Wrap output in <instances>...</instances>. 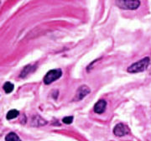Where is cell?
<instances>
[{
	"label": "cell",
	"mask_w": 151,
	"mask_h": 141,
	"mask_svg": "<svg viewBox=\"0 0 151 141\" xmlns=\"http://www.w3.org/2000/svg\"><path fill=\"white\" fill-rule=\"evenodd\" d=\"M128 133H129V129H128L127 126L123 124H122V123L118 124L113 129V133L118 137L124 136Z\"/></svg>",
	"instance_id": "5b68a950"
},
{
	"label": "cell",
	"mask_w": 151,
	"mask_h": 141,
	"mask_svg": "<svg viewBox=\"0 0 151 141\" xmlns=\"http://www.w3.org/2000/svg\"><path fill=\"white\" fill-rule=\"evenodd\" d=\"M150 63V57H144L143 59L139 60V62H134L130 66H128L127 69L128 72L129 73H138V72H142L147 70L149 65Z\"/></svg>",
	"instance_id": "6da1fadb"
},
{
	"label": "cell",
	"mask_w": 151,
	"mask_h": 141,
	"mask_svg": "<svg viewBox=\"0 0 151 141\" xmlns=\"http://www.w3.org/2000/svg\"><path fill=\"white\" fill-rule=\"evenodd\" d=\"M62 122L66 124H71L72 122H73V117L72 116H67V117H65L62 119Z\"/></svg>",
	"instance_id": "7c38bea8"
},
{
	"label": "cell",
	"mask_w": 151,
	"mask_h": 141,
	"mask_svg": "<svg viewBox=\"0 0 151 141\" xmlns=\"http://www.w3.org/2000/svg\"><path fill=\"white\" fill-rule=\"evenodd\" d=\"M90 93H91V89L89 88V86H88L87 85H82V86H81L77 89V93H76V97H75V99L77 101H80V100L83 99Z\"/></svg>",
	"instance_id": "277c9868"
},
{
	"label": "cell",
	"mask_w": 151,
	"mask_h": 141,
	"mask_svg": "<svg viewBox=\"0 0 151 141\" xmlns=\"http://www.w3.org/2000/svg\"><path fill=\"white\" fill-rule=\"evenodd\" d=\"M107 107V102L105 100H99L94 106V112L96 113L101 114L105 112Z\"/></svg>",
	"instance_id": "8992f818"
},
{
	"label": "cell",
	"mask_w": 151,
	"mask_h": 141,
	"mask_svg": "<svg viewBox=\"0 0 151 141\" xmlns=\"http://www.w3.org/2000/svg\"><path fill=\"white\" fill-rule=\"evenodd\" d=\"M61 76H62V70L61 69H54V70H49L43 79L44 83L49 85V84L52 83L53 82L61 78Z\"/></svg>",
	"instance_id": "3957f363"
},
{
	"label": "cell",
	"mask_w": 151,
	"mask_h": 141,
	"mask_svg": "<svg viewBox=\"0 0 151 141\" xmlns=\"http://www.w3.org/2000/svg\"><path fill=\"white\" fill-rule=\"evenodd\" d=\"M5 141H22L19 137L14 132H10L5 137Z\"/></svg>",
	"instance_id": "9c48e42d"
},
{
	"label": "cell",
	"mask_w": 151,
	"mask_h": 141,
	"mask_svg": "<svg viewBox=\"0 0 151 141\" xmlns=\"http://www.w3.org/2000/svg\"><path fill=\"white\" fill-rule=\"evenodd\" d=\"M19 114V112L18 110L12 109L8 112L7 116H6V118H7L8 120H11V119H14V118H15L18 117Z\"/></svg>",
	"instance_id": "30bf717a"
},
{
	"label": "cell",
	"mask_w": 151,
	"mask_h": 141,
	"mask_svg": "<svg viewBox=\"0 0 151 141\" xmlns=\"http://www.w3.org/2000/svg\"><path fill=\"white\" fill-rule=\"evenodd\" d=\"M115 4L123 9L134 10L140 6V2L139 0H119L115 2Z\"/></svg>",
	"instance_id": "7a4b0ae2"
},
{
	"label": "cell",
	"mask_w": 151,
	"mask_h": 141,
	"mask_svg": "<svg viewBox=\"0 0 151 141\" xmlns=\"http://www.w3.org/2000/svg\"><path fill=\"white\" fill-rule=\"evenodd\" d=\"M3 88V90H4V92H5L6 93H12V92L14 91V86L13 83H11V82H7L4 83Z\"/></svg>",
	"instance_id": "8fae6325"
},
{
	"label": "cell",
	"mask_w": 151,
	"mask_h": 141,
	"mask_svg": "<svg viewBox=\"0 0 151 141\" xmlns=\"http://www.w3.org/2000/svg\"><path fill=\"white\" fill-rule=\"evenodd\" d=\"M36 69V66H33V65H28L26 66H24V69L22 70V71L20 72V75H19V77H22L24 78L26 76H28L30 72L34 71V70Z\"/></svg>",
	"instance_id": "ba28073f"
},
{
	"label": "cell",
	"mask_w": 151,
	"mask_h": 141,
	"mask_svg": "<svg viewBox=\"0 0 151 141\" xmlns=\"http://www.w3.org/2000/svg\"><path fill=\"white\" fill-rule=\"evenodd\" d=\"M47 124V122L43 119L42 118H40V116L36 115L32 118L31 120V124L32 126H35V127H40V126L46 125Z\"/></svg>",
	"instance_id": "52a82bcc"
}]
</instances>
